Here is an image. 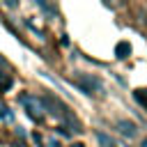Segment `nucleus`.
I'll return each instance as SVG.
<instances>
[{"mask_svg":"<svg viewBox=\"0 0 147 147\" xmlns=\"http://www.w3.org/2000/svg\"><path fill=\"white\" fill-rule=\"evenodd\" d=\"M21 103H23L25 115H28L30 119H34V122H41V119H44V115H46V106H44L41 99L32 96V94H23V96H21Z\"/></svg>","mask_w":147,"mask_h":147,"instance_id":"f257e3e1","label":"nucleus"},{"mask_svg":"<svg viewBox=\"0 0 147 147\" xmlns=\"http://www.w3.org/2000/svg\"><path fill=\"white\" fill-rule=\"evenodd\" d=\"M76 85L85 92V94H96V92H103V83L94 76V74H78L76 76Z\"/></svg>","mask_w":147,"mask_h":147,"instance_id":"f03ea898","label":"nucleus"},{"mask_svg":"<svg viewBox=\"0 0 147 147\" xmlns=\"http://www.w3.org/2000/svg\"><path fill=\"white\" fill-rule=\"evenodd\" d=\"M117 131L124 138H136L138 136V124L131 122V119H117Z\"/></svg>","mask_w":147,"mask_h":147,"instance_id":"7ed1b4c3","label":"nucleus"},{"mask_svg":"<svg viewBox=\"0 0 147 147\" xmlns=\"http://www.w3.org/2000/svg\"><path fill=\"white\" fill-rule=\"evenodd\" d=\"M115 55H117L119 60L129 57V55H131V44H129V41H119V44L115 46Z\"/></svg>","mask_w":147,"mask_h":147,"instance_id":"20e7f679","label":"nucleus"},{"mask_svg":"<svg viewBox=\"0 0 147 147\" xmlns=\"http://www.w3.org/2000/svg\"><path fill=\"white\" fill-rule=\"evenodd\" d=\"M11 85H14V78L9 74H0V92H9Z\"/></svg>","mask_w":147,"mask_h":147,"instance_id":"39448f33","label":"nucleus"},{"mask_svg":"<svg viewBox=\"0 0 147 147\" xmlns=\"http://www.w3.org/2000/svg\"><path fill=\"white\" fill-rule=\"evenodd\" d=\"M133 99H136V101H138V103L147 110V94H145L142 90H136V92H133Z\"/></svg>","mask_w":147,"mask_h":147,"instance_id":"423d86ee","label":"nucleus"},{"mask_svg":"<svg viewBox=\"0 0 147 147\" xmlns=\"http://www.w3.org/2000/svg\"><path fill=\"white\" fill-rule=\"evenodd\" d=\"M96 138H99V142H101V145H106V147H115V142H113L106 133H96Z\"/></svg>","mask_w":147,"mask_h":147,"instance_id":"0eeeda50","label":"nucleus"},{"mask_svg":"<svg viewBox=\"0 0 147 147\" xmlns=\"http://www.w3.org/2000/svg\"><path fill=\"white\" fill-rule=\"evenodd\" d=\"M106 2H108V5H122L124 0H106Z\"/></svg>","mask_w":147,"mask_h":147,"instance_id":"6e6552de","label":"nucleus"},{"mask_svg":"<svg viewBox=\"0 0 147 147\" xmlns=\"http://www.w3.org/2000/svg\"><path fill=\"white\" fill-rule=\"evenodd\" d=\"M2 64H5V60H2V57H0V67H2Z\"/></svg>","mask_w":147,"mask_h":147,"instance_id":"1a4fd4ad","label":"nucleus"},{"mask_svg":"<svg viewBox=\"0 0 147 147\" xmlns=\"http://www.w3.org/2000/svg\"><path fill=\"white\" fill-rule=\"evenodd\" d=\"M142 147H147V140H142Z\"/></svg>","mask_w":147,"mask_h":147,"instance_id":"9d476101","label":"nucleus"},{"mask_svg":"<svg viewBox=\"0 0 147 147\" xmlns=\"http://www.w3.org/2000/svg\"><path fill=\"white\" fill-rule=\"evenodd\" d=\"M71 147H83V145H71Z\"/></svg>","mask_w":147,"mask_h":147,"instance_id":"9b49d317","label":"nucleus"}]
</instances>
